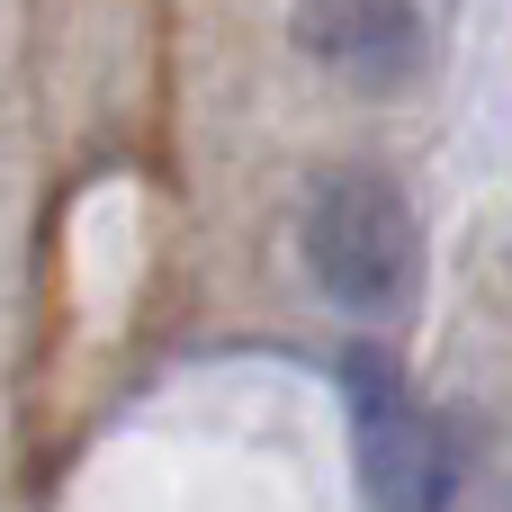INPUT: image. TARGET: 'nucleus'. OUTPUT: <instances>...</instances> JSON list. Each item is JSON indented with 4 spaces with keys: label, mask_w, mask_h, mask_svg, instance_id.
<instances>
[{
    "label": "nucleus",
    "mask_w": 512,
    "mask_h": 512,
    "mask_svg": "<svg viewBox=\"0 0 512 512\" xmlns=\"http://www.w3.org/2000/svg\"><path fill=\"white\" fill-rule=\"evenodd\" d=\"M297 252H306V279L342 306V315H405L414 306V279H423V225H414V198L387 180V171H324L306 189V216H297Z\"/></svg>",
    "instance_id": "1"
},
{
    "label": "nucleus",
    "mask_w": 512,
    "mask_h": 512,
    "mask_svg": "<svg viewBox=\"0 0 512 512\" xmlns=\"http://www.w3.org/2000/svg\"><path fill=\"white\" fill-rule=\"evenodd\" d=\"M342 387H351L360 477H369L378 512H450V495H459V441H450V423L423 414L378 351H351Z\"/></svg>",
    "instance_id": "2"
},
{
    "label": "nucleus",
    "mask_w": 512,
    "mask_h": 512,
    "mask_svg": "<svg viewBox=\"0 0 512 512\" xmlns=\"http://www.w3.org/2000/svg\"><path fill=\"white\" fill-rule=\"evenodd\" d=\"M288 27H297L306 63H324L351 90H405L423 72V45H432V18L396 9V0H315Z\"/></svg>",
    "instance_id": "3"
}]
</instances>
